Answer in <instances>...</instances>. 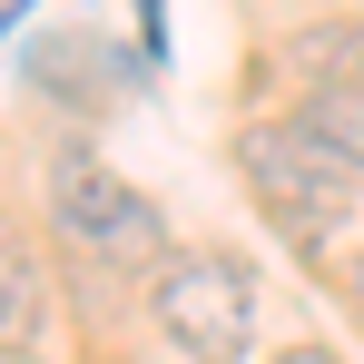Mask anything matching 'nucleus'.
<instances>
[{
    "label": "nucleus",
    "mask_w": 364,
    "mask_h": 364,
    "mask_svg": "<svg viewBox=\"0 0 364 364\" xmlns=\"http://www.w3.org/2000/svg\"><path fill=\"white\" fill-rule=\"evenodd\" d=\"M40 335H50V276H40L30 237H20L10 207H0V355L30 364V355H40Z\"/></svg>",
    "instance_id": "20e7f679"
},
{
    "label": "nucleus",
    "mask_w": 364,
    "mask_h": 364,
    "mask_svg": "<svg viewBox=\"0 0 364 364\" xmlns=\"http://www.w3.org/2000/svg\"><path fill=\"white\" fill-rule=\"evenodd\" d=\"M345 286H355V305H364V256H355V276H345Z\"/></svg>",
    "instance_id": "0eeeda50"
},
{
    "label": "nucleus",
    "mask_w": 364,
    "mask_h": 364,
    "mask_svg": "<svg viewBox=\"0 0 364 364\" xmlns=\"http://www.w3.org/2000/svg\"><path fill=\"white\" fill-rule=\"evenodd\" d=\"M296 138H305V148H325V158L364 187V79H315L305 109H296Z\"/></svg>",
    "instance_id": "39448f33"
},
{
    "label": "nucleus",
    "mask_w": 364,
    "mask_h": 364,
    "mask_svg": "<svg viewBox=\"0 0 364 364\" xmlns=\"http://www.w3.org/2000/svg\"><path fill=\"white\" fill-rule=\"evenodd\" d=\"M50 217H60V237L79 246V256L158 266V207H148L119 168H99L89 148H60V158H50Z\"/></svg>",
    "instance_id": "7ed1b4c3"
},
{
    "label": "nucleus",
    "mask_w": 364,
    "mask_h": 364,
    "mask_svg": "<svg viewBox=\"0 0 364 364\" xmlns=\"http://www.w3.org/2000/svg\"><path fill=\"white\" fill-rule=\"evenodd\" d=\"M148 315L187 364H237L256 335V276L227 246H178L148 266Z\"/></svg>",
    "instance_id": "f257e3e1"
},
{
    "label": "nucleus",
    "mask_w": 364,
    "mask_h": 364,
    "mask_svg": "<svg viewBox=\"0 0 364 364\" xmlns=\"http://www.w3.org/2000/svg\"><path fill=\"white\" fill-rule=\"evenodd\" d=\"M276 364H335V355H325V345H296V355H276Z\"/></svg>",
    "instance_id": "423d86ee"
},
{
    "label": "nucleus",
    "mask_w": 364,
    "mask_h": 364,
    "mask_svg": "<svg viewBox=\"0 0 364 364\" xmlns=\"http://www.w3.org/2000/svg\"><path fill=\"white\" fill-rule=\"evenodd\" d=\"M237 178H246V197L276 217V237H296V246H325L345 227V197H355V178H345L325 148H305L296 119H246L237 128Z\"/></svg>",
    "instance_id": "f03ea898"
}]
</instances>
